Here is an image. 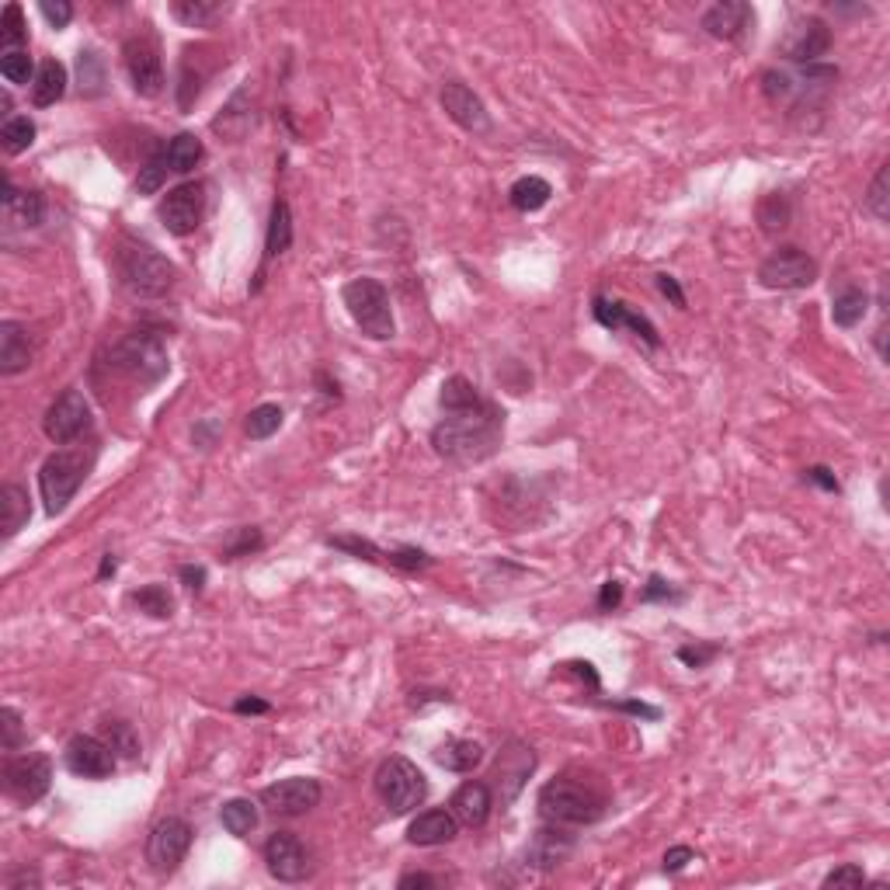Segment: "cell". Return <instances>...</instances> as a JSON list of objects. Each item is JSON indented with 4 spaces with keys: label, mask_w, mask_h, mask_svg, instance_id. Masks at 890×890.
Wrapping results in <instances>:
<instances>
[{
    "label": "cell",
    "mask_w": 890,
    "mask_h": 890,
    "mask_svg": "<svg viewBox=\"0 0 890 890\" xmlns=\"http://www.w3.org/2000/svg\"><path fill=\"white\" fill-rule=\"evenodd\" d=\"M505 432V414L494 404H484L477 411L449 414L432 428L435 452L452 463H480V459L494 456Z\"/></svg>",
    "instance_id": "6da1fadb"
},
{
    "label": "cell",
    "mask_w": 890,
    "mask_h": 890,
    "mask_svg": "<svg viewBox=\"0 0 890 890\" xmlns=\"http://www.w3.org/2000/svg\"><path fill=\"white\" fill-rule=\"evenodd\" d=\"M539 814L550 824H595L605 814V793L574 776H557L539 790Z\"/></svg>",
    "instance_id": "7a4b0ae2"
},
{
    "label": "cell",
    "mask_w": 890,
    "mask_h": 890,
    "mask_svg": "<svg viewBox=\"0 0 890 890\" xmlns=\"http://www.w3.org/2000/svg\"><path fill=\"white\" fill-rule=\"evenodd\" d=\"M115 272H119V282L129 296L136 299H160L171 293L174 286V265L157 254L150 244H136V240H126L115 254Z\"/></svg>",
    "instance_id": "3957f363"
},
{
    "label": "cell",
    "mask_w": 890,
    "mask_h": 890,
    "mask_svg": "<svg viewBox=\"0 0 890 890\" xmlns=\"http://www.w3.org/2000/svg\"><path fill=\"white\" fill-rule=\"evenodd\" d=\"M341 299H345L348 313H352L355 327H359L366 338L372 341H390L397 334V324H393V310H390V293L379 279H352L341 289Z\"/></svg>",
    "instance_id": "277c9868"
},
{
    "label": "cell",
    "mask_w": 890,
    "mask_h": 890,
    "mask_svg": "<svg viewBox=\"0 0 890 890\" xmlns=\"http://www.w3.org/2000/svg\"><path fill=\"white\" fill-rule=\"evenodd\" d=\"M108 369L136 379L140 386H153L167 372V348L160 334L153 331H129L108 352Z\"/></svg>",
    "instance_id": "5b68a950"
},
{
    "label": "cell",
    "mask_w": 890,
    "mask_h": 890,
    "mask_svg": "<svg viewBox=\"0 0 890 890\" xmlns=\"http://www.w3.org/2000/svg\"><path fill=\"white\" fill-rule=\"evenodd\" d=\"M376 793L390 814H411L425 804L428 797V779L411 758L390 755L386 762H379L376 769Z\"/></svg>",
    "instance_id": "8992f818"
},
{
    "label": "cell",
    "mask_w": 890,
    "mask_h": 890,
    "mask_svg": "<svg viewBox=\"0 0 890 890\" xmlns=\"http://www.w3.org/2000/svg\"><path fill=\"white\" fill-rule=\"evenodd\" d=\"M87 470H91V459H87L80 449H60L42 463L39 491H42V501H46L49 515L67 512V505L74 501L80 484H84Z\"/></svg>",
    "instance_id": "52a82bcc"
},
{
    "label": "cell",
    "mask_w": 890,
    "mask_h": 890,
    "mask_svg": "<svg viewBox=\"0 0 890 890\" xmlns=\"http://www.w3.org/2000/svg\"><path fill=\"white\" fill-rule=\"evenodd\" d=\"M192 824L185 817H164L153 824L147 838V863L157 877H171L181 863H185L188 849H192Z\"/></svg>",
    "instance_id": "ba28073f"
},
{
    "label": "cell",
    "mask_w": 890,
    "mask_h": 890,
    "mask_svg": "<svg viewBox=\"0 0 890 890\" xmlns=\"http://www.w3.org/2000/svg\"><path fill=\"white\" fill-rule=\"evenodd\" d=\"M817 279V261L800 247H779L758 265V282L765 289H779V293H793V289H807Z\"/></svg>",
    "instance_id": "9c48e42d"
},
{
    "label": "cell",
    "mask_w": 890,
    "mask_h": 890,
    "mask_svg": "<svg viewBox=\"0 0 890 890\" xmlns=\"http://www.w3.org/2000/svg\"><path fill=\"white\" fill-rule=\"evenodd\" d=\"M53 786V762L46 755H14L4 765V790L11 800L32 807Z\"/></svg>",
    "instance_id": "30bf717a"
},
{
    "label": "cell",
    "mask_w": 890,
    "mask_h": 890,
    "mask_svg": "<svg viewBox=\"0 0 890 890\" xmlns=\"http://www.w3.org/2000/svg\"><path fill=\"white\" fill-rule=\"evenodd\" d=\"M157 216L171 237H188V233H195L202 223V216H206V185H202V181H185V185L171 188V192L160 199Z\"/></svg>",
    "instance_id": "8fae6325"
},
{
    "label": "cell",
    "mask_w": 890,
    "mask_h": 890,
    "mask_svg": "<svg viewBox=\"0 0 890 890\" xmlns=\"http://www.w3.org/2000/svg\"><path fill=\"white\" fill-rule=\"evenodd\" d=\"M532 769H536V751L525 741H508L505 748L498 751V762H494V793H498L501 807L515 804V797L522 793V786L529 783Z\"/></svg>",
    "instance_id": "7c38bea8"
},
{
    "label": "cell",
    "mask_w": 890,
    "mask_h": 890,
    "mask_svg": "<svg viewBox=\"0 0 890 890\" xmlns=\"http://www.w3.org/2000/svg\"><path fill=\"white\" fill-rule=\"evenodd\" d=\"M42 428H46V435L53 439L56 445H67L80 439V435L91 428V404H87V397L80 390H63L60 397L49 404L46 418H42Z\"/></svg>",
    "instance_id": "4fadbf2b"
},
{
    "label": "cell",
    "mask_w": 890,
    "mask_h": 890,
    "mask_svg": "<svg viewBox=\"0 0 890 890\" xmlns=\"http://www.w3.org/2000/svg\"><path fill=\"white\" fill-rule=\"evenodd\" d=\"M320 797H324V790H320V783L310 776L279 779V783L261 790V804L279 817H299V814L313 811V807L320 804Z\"/></svg>",
    "instance_id": "5bb4252c"
},
{
    "label": "cell",
    "mask_w": 890,
    "mask_h": 890,
    "mask_svg": "<svg viewBox=\"0 0 890 890\" xmlns=\"http://www.w3.org/2000/svg\"><path fill=\"white\" fill-rule=\"evenodd\" d=\"M122 56H126V70H129V80H133L136 94H143V98H157V94L164 91V63H160L157 46H153L147 35H136V39H126Z\"/></svg>",
    "instance_id": "9a60e30c"
},
{
    "label": "cell",
    "mask_w": 890,
    "mask_h": 890,
    "mask_svg": "<svg viewBox=\"0 0 890 890\" xmlns=\"http://www.w3.org/2000/svg\"><path fill=\"white\" fill-rule=\"evenodd\" d=\"M63 758H67V769L80 779H108L115 772V762H119V755L108 748L105 738H91V734L70 738Z\"/></svg>",
    "instance_id": "2e32d148"
},
{
    "label": "cell",
    "mask_w": 890,
    "mask_h": 890,
    "mask_svg": "<svg viewBox=\"0 0 890 890\" xmlns=\"http://www.w3.org/2000/svg\"><path fill=\"white\" fill-rule=\"evenodd\" d=\"M439 101H442L445 115H449L459 129H466V133H480V136L491 133V115H487L484 101H480L463 80H445L442 91H439Z\"/></svg>",
    "instance_id": "e0dca14e"
},
{
    "label": "cell",
    "mask_w": 890,
    "mask_h": 890,
    "mask_svg": "<svg viewBox=\"0 0 890 890\" xmlns=\"http://www.w3.org/2000/svg\"><path fill=\"white\" fill-rule=\"evenodd\" d=\"M265 863L268 873L282 884H299L310 873V856H306L303 842L293 835V831H275L265 842Z\"/></svg>",
    "instance_id": "ac0fdd59"
},
{
    "label": "cell",
    "mask_w": 890,
    "mask_h": 890,
    "mask_svg": "<svg viewBox=\"0 0 890 890\" xmlns=\"http://www.w3.org/2000/svg\"><path fill=\"white\" fill-rule=\"evenodd\" d=\"M592 313H595V320L605 327V331H612V334H616V331H630V334H637L640 341H647V345H651V348H658V345H661L658 327H654L651 320L644 317V313L633 310L630 303H623V299L595 296Z\"/></svg>",
    "instance_id": "d6986e66"
},
{
    "label": "cell",
    "mask_w": 890,
    "mask_h": 890,
    "mask_svg": "<svg viewBox=\"0 0 890 890\" xmlns=\"http://www.w3.org/2000/svg\"><path fill=\"white\" fill-rule=\"evenodd\" d=\"M571 852H574L571 831H564V824L546 821L543 828L532 835L529 849H525V863H529L532 870H557Z\"/></svg>",
    "instance_id": "ffe728a7"
},
{
    "label": "cell",
    "mask_w": 890,
    "mask_h": 890,
    "mask_svg": "<svg viewBox=\"0 0 890 890\" xmlns=\"http://www.w3.org/2000/svg\"><path fill=\"white\" fill-rule=\"evenodd\" d=\"M35 359V341L32 331L18 320H4L0 324V376H18L32 366Z\"/></svg>",
    "instance_id": "44dd1931"
},
{
    "label": "cell",
    "mask_w": 890,
    "mask_h": 890,
    "mask_svg": "<svg viewBox=\"0 0 890 890\" xmlns=\"http://www.w3.org/2000/svg\"><path fill=\"white\" fill-rule=\"evenodd\" d=\"M751 18H755V14H751L748 4H741V0H724V4H713L710 11L699 18V25H703V32L713 35V39L734 42L748 32Z\"/></svg>",
    "instance_id": "7402d4cb"
},
{
    "label": "cell",
    "mask_w": 890,
    "mask_h": 890,
    "mask_svg": "<svg viewBox=\"0 0 890 890\" xmlns=\"http://www.w3.org/2000/svg\"><path fill=\"white\" fill-rule=\"evenodd\" d=\"M289 244H293V213H289V202L275 199L272 206V220H268V233H265V258H261V268H258V282L251 286V293H258L261 282H265V268L272 265L279 254L289 251Z\"/></svg>",
    "instance_id": "603a6c76"
},
{
    "label": "cell",
    "mask_w": 890,
    "mask_h": 890,
    "mask_svg": "<svg viewBox=\"0 0 890 890\" xmlns=\"http://www.w3.org/2000/svg\"><path fill=\"white\" fill-rule=\"evenodd\" d=\"M491 807H494L491 786H484V783H463L449 800L452 817H456L459 824H466V828H480V824H487Z\"/></svg>",
    "instance_id": "cb8c5ba5"
},
{
    "label": "cell",
    "mask_w": 890,
    "mask_h": 890,
    "mask_svg": "<svg viewBox=\"0 0 890 890\" xmlns=\"http://www.w3.org/2000/svg\"><path fill=\"white\" fill-rule=\"evenodd\" d=\"M459 835V821L452 817V811H425L411 821L407 828V842L421 845V849H432V845H445Z\"/></svg>",
    "instance_id": "d4e9b609"
},
{
    "label": "cell",
    "mask_w": 890,
    "mask_h": 890,
    "mask_svg": "<svg viewBox=\"0 0 890 890\" xmlns=\"http://www.w3.org/2000/svg\"><path fill=\"white\" fill-rule=\"evenodd\" d=\"M828 49H831V32L821 18H807L804 25H797V32L790 35V42H786V56L797 63L821 60Z\"/></svg>",
    "instance_id": "484cf974"
},
{
    "label": "cell",
    "mask_w": 890,
    "mask_h": 890,
    "mask_svg": "<svg viewBox=\"0 0 890 890\" xmlns=\"http://www.w3.org/2000/svg\"><path fill=\"white\" fill-rule=\"evenodd\" d=\"M4 220L11 226H39L46 220V199L39 192H18L4 181Z\"/></svg>",
    "instance_id": "4316f807"
},
{
    "label": "cell",
    "mask_w": 890,
    "mask_h": 890,
    "mask_svg": "<svg viewBox=\"0 0 890 890\" xmlns=\"http://www.w3.org/2000/svg\"><path fill=\"white\" fill-rule=\"evenodd\" d=\"M28 519H32L28 491L21 484H4V491H0V529H4V539L18 536L28 525Z\"/></svg>",
    "instance_id": "83f0119b"
},
{
    "label": "cell",
    "mask_w": 890,
    "mask_h": 890,
    "mask_svg": "<svg viewBox=\"0 0 890 890\" xmlns=\"http://www.w3.org/2000/svg\"><path fill=\"white\" fill-rule=\"evenodd\" d=\"M67 94V67L60 60H42L39 70H35V84H32V101L35 108H49Z\"/></svg>",
    "instance_id": "f1b7e54d"
},
{
    "label": "cell",
    "mask_w": 890,
    "mask_h": 890,
    "mask_svg": "<svg viewBox=\"0 0 890 890\" xmlns=\"http://www.w3.org/2000/svg\"><path fill=\"white\" fill-rule=\"evenodd\" d=\"M435 762L449 772H473L480 762H484V744L480 741H466V738H452L439 744L435 751Z\"/></svg>",
    "instance_id": "f546056e"
},
{
    "label": "cell",
    "mask_w": 890,
    "mask_h": 890,
    "mask_svg": "<svg viewBox=\"0 0 890 890\" xmlns=\"http://www.w3.org/2000/svg\"><path fill=\"white\" fill-rule=\"evenodd\" d=\"M439 404L445 414H463V411H477V407H484L487 400L480 397V390L466 376H449L442 383Z\"/></svg>",
    "instance_id": "4dcf8cb0"
},
{
    "label": "cell",
    "mask_w": 890,
    "mask_h": 890,
    "mask_svg": "<svg viewBox=\"0 0 890 890\" xmlns=\"http://www.w3.org/2000/svg\"><path fill=\"white\" fill-rule=\"evenodd\" d=\"M553 188L546 178H539V174H529V178H519L512 188H508V199H512V206L519 209V213H539V209L550 202Z\"/></svg>",
    "instance_id": "1f68e13d"
},
{
    "label": "cell",
    "mask_w": 890,
    "mask_h": 890,
    "mask_svg": "<svg viewBox=\"0 0 890 890\" xmlns=\"http://www.w3.org/2000/svg\"><path fill=\"white\" fill-rule=\"evenodd\" d=\"M202 153H206V147H202L199 136H195V133H178L164 147V160H167V167H171V171L188 174L202 160Z\"/></svg>",
    "instance_id": "d6a6232c"
},
{
    "label": "cell",
    "mask_w": 890,
    "mask_h": 890,
    "mask_svg": "<svg viewBox=\"0 0 890 890\" xmlns=\"http://www.w3.org/2000/svg\"><path fill=\"white\" fill-rule=\"evenodd\" d=\"M77 77H80V94H84V98H101V94H105V87H108L105 60H101L94 49H80Z\"/></svg>",
    "instance_id": "836d02e7"
},
{
    "label": "cell",
    "mask_w": 890,
    "mask_h": 890,
    "mask_svg": "<svg viewBox=\"0 0 890 890\" xmlns=\"http://www.w3.org/2000/svg\"><path fill=\"white\" fill-rule=\"evenodd\" d=\"M220 824L230 831V835L247 838L254 828H258V807H254L251 800H244V797L226 800V804L220 807Z\"/></svg>",
    "instance_id": "e575fe53"
},
{
    "label": "cell",
    "mask_w": 890,
    "mask_h": 890,
    "mask_svg": "<svg viewBox=\"0 0 890 890\" xmlns=\"http://www.w3.org/2000/svg\"><path fill=\"white\" fill-rule=\"evenodd\" d=\"M866 310H870V296H866L863 289L849 286V289H842V293L835 296V306H831V320H835L838 327H856L859 320L866 317Z\"/></svg>",
    "instance_id": "d590c367"
},
{
    "label": "cell",
    "mask_w": 890,
    "mask_h": 890,
    "mask_svg": "<svg viewBox=\"0 0 890 890\" xmlns=\"http://www.w3.org/2000/svg\"><path fill=\"white\" fill-rule=\"evenodd\" d=\"M35 143V122L28 115H11L0 129V147H4L7 157H18Z\"/></svg>",
    "instance_id": "8d00e7d4"
},
{
    "label": "cell",
    "mask_w": 890,
    "mask_h": 890,
    "mask_svg": "<svg viewBox=\"0 0 890 890\" xmlns=\"http://www.w3.org/2000/svg\"><path fill=\"white\" fill-rule=\"evenodd\" d=\"M226 11L223 4H209V0H174L171 4V14L181 21V25L188 28H206L213 25L216 18Z\"/></svg>",
    "instance_id": "74e56055"
},
{
    "label": "cell",
    "mask_w": 890,
    "mask_h": 890,
    "mask_svg": "<svg viewBox=\"0 0 890 890\" xmlns=\"http://www.w3.org/2000/svg\"><path fill=\"white\" fill-rule=\"evenodd\" d=\"M282 418H286V414H282L279 404H258L251 414H247V421H244L247 439H254V442L272 439V435L282 428Z\"/></svg>",
    "instance_id": "f35d334b"
},
{
    "label": "cell",
    "mask_w": 890,
    "mask_h": 890,
    "mask_svg": "<svg viewBox=\"0 0 890 890\" xmlns=\"http://www.w3.org/2000/svg\"><path fill=\"white\" fill-rule=\"evenodd\" d=\"M101 738L119 758H140V738H136L133 724L126 720H105L101 724Z\"/></svg>",
    "instance_id": "ab89813d"
},
{
    "label": "cell",
    "mask_w": 890,
    "mask_h": 890,
    "mask_svg": "<svg viewBox=\"0 0 890 890\" xmlns=\"http://www.w3.org/2000/svg\"><path fill=\"white\" fill-rule=\"evenodd\" d=\"M758 223H762L765 233H776L790 226V199L783 192H772L758 202Z\"/></svg>",
    "instance_id": "60d3db41"
},
{
    "label": "cell",
    "mask_w": 890,
    "mask_h": 890,
    "mask_svg": "<svg viewBox=\"0 0 890 890\" xmlns=\"http://www.w3.org/2000/svg\"><path fill=\"white\" fill-rule=\"evenodd\" d=\"M25 39H28L25 14H21L18 4H7L4 14H0V46H4V53H11V49H21Z\"/></svg>",
    "instance_id": "b9f144b4"
},
{
    "label": "cell",
    "mask_w": 890,
    "mask_h": 890,
    "mask_svg": "<svg viewBox=\"0 0 890 890\" xmlns=\"http://www.w3.org/2000/svg\"><path fill=\"white\" fill-rule=\"evenodd\" d=\"M133 602H136V609L147 612L153 619H171V612H174V598L167 595L164 585L140 588V592H133Z\"/></svg>",
    "instance_id": "7bdbcfd3"
},
{
    "label": "cell",
    "mask_w": 890,
    "mask_h": 890,
    "mask_svg": "<svg viewBox=\"0 0 890 890\" xmlns=\"http://www.w3.org/2000/svg\"><path fill=\"white\" fill-rule=\"evenodd\" d=\"M261 546H265V536H261V529H254V525H240V529H233V536L223 543V560L251 557V553L261 550Z\"/></svg>",
    "instance_id": "ee69618b"
},
{
    "label": "cell",
    "mask_w": 890,
    "mask_h": 890,
    "mask_svg": "<svg viewBox=\"0 0 890 890\" xmlns=\"http://www.w3.org/2000/svg\"><path fill=\"white\" fill-rule=\"evenodd\" d=\"M167 171H171V167H167L164 153H153L150 160H143L140 174H136V192H140V195L160 192V188H164V181H167Z\"/></svg>",
    "instance_id": "f6af8a7d"
},
{
    "label": "cell",
    "mask_w": 890,
    "mask_h": 890,
    "mask_svg": "<svg viewBox=\"0 0 890 890\" xmlns=\"http://www.w3.org/2000/svg\"><path fill=\"white\" fill-rule=\"evenodd\" d=\"M0 74H4L7 84H28L32 77V56L25 49H11V53L0 56Z\"/></svg>",
    "instance_id": "bcb514c9"
},
{
    "label": "cell",
    "mask_w": 890,
    "mask_h": 890,
    "mask_svg": "<svg viewBox=\"0 0 890 890\" xmlns=\"http://www.w3.org/2000/svg\"><path fill=\"white\" fill-rule=\"evenodd\" d=\"M21 741H25L21 713L14 710V706H4V710H0V748H4V751H18Z\"/></svg>",
    "instance_id": "7dc6e473"
},
{
    "label": "cell",
    "mask_w": 890,
    "mask_h": 890,
    "mask_svg": "<svg viewBox=\"0 0 890 890\" xmlns=\"http://www.w3.org/2000/svg\"><path fill=\"white\" fill-rule=\"evenodd\" d=\"M327 546L352 553V557H359V560H383V550H379V546H372L369 539H359V536H327Z\"/></svg>",
    "instance_id": "c3c4849f"
},
{
    "label": "cell",
    "mask_w": 890,
    "mask_h": 890,
    "mask_svg": "<svg viewBox=\"0 0 890 890\" xmlns=\"http://www.w3.org/2000/svg\"><path fill=\"white\" fill-rule=\"evenodd\" d=\"M866 206H870V213L877 216V220H887L890 209H887V164L877 171V178H873L870 192H866Z\"/></svg>",
    "instance_id": "681fc988"
},
{
    "label": "cell",
    "mask_w": 890,
    "mask_h": 890,
    "mask_svg": "<svg viewBox=\"0 0 890 890\" xmlns=\"http://www.w3.org/2000/svg\"><path fill=\"white\" fill-rule=\"evenodd\" d=\"M863 884H866V873L863 866L856 863L838 866V870H831L828 877H824V887H863Z\"/></svg>",
    "instance_id": "f907efd6"
},
{
    "label": "cell",
    "mask_w": 890,
    "mask_h": 890,
    "mask_svg": "<svg viewBox=\"0 0 890 890\" xmlns=\"http://www.w3.org/2000/svg\"><path fill=\"white\" fill-rule=\"evenodd\" d=\"M640 598H644V602H682V592H678V588H671L665 578H658V574H654V578L647 581L644 592H640Z\"/></svg>",
    "instance_id": "816d5d0a"
},
{
    "label": "cell",
    "mask_w": 890,
    "mask_h": 890,
    "mask_svg": "<svg viewBox=\"0 0 890 890\" xmlns=\"http://www.w3.org/2000/svg\"><path fill=\"white\" fill-rule=\"evenodd\" d=\"M39 11L46 14V21L53 28H67L70 21H74V4H67V0H56V4L53 0H42Z\"/></svg>",
    "instance_id": "f5cc1de1"
},
{
    "label": "cell",
    "mask_w": 890,
    "mask_h": 890,
    "mask_svg": "<svg viewBox=\"0 0 890 890\" xmlns=\"http://www.w3.org/2000/svg\"><path fill=\"white\" fill-rule=\"evenodd\" d=\"M689 863H696V852L689 845H675V849L665 852V873H682Z\"/></svg>",
    "instance_id": "db71d44e"
},
{
    "label": "cell",
    "mask_w": 890,
    "mask_h": 890,
    "mask_svg": "<svg viewBox=\"0 0 890 890\" xmlns=\"http://www.w3.org/2000/svg\"><path fill=\"white\" fill-rule=\"evenodd\" d=\"M717 651L720 647H713V644L710 647H678V661H685L689 668H703Z\"/></svg>",
    "instance_id": "11a10c76"
},
{
    "label": "cell",
    "mask_w": 890,
    "mask_h": 890,
    "mask_svg": "<svg viewBox=\"0 0 890 890\" xmlns=\"http://www.w3.org/2000/svg\"><path fill=\"white\" fill-rule=\"evenodd\" d=\"M619 602H623V585H619V581H605L602 595H598V609L602 612L619 609Z\"/></svg>",
    "instance_id": "9f6ffc18"
},
{
    "label": "cell",
    "mask_w": 890,
    "mask_h": 890,
    "mask_svg": "<svg viewBox=\"0 0 890 890\" xmlns=\"http://www.w3.org/2000/svg\"><path fill=\"white\" fill-rule=\"evenodd\" d=\"M762 80H765V94H769V98H786V94H790V77L769 70Z\"/></svg>",
    "instance_id": "6f0895ef"
},
{
    "label": "cell",
    "mask_w": 890,
    "mask_h": 890,
    "mask_svg": "<svg viewBox=\"0 0 890 890\" xmlns=\"http://www.w3.org/2000/svg\"><path fill=\"white\" fill-rule=\"evenodd\" d=\"M804 477L811 480V484L824 487V491H835V494H838V480L831 477L828 466H811V470H804Z\"/></svg>",
    "instance_id": "680465c9"
},
{
    "label": "cell",
    "mask_w": 890,
    "mask_h": 890,
    "mask_svg": "<svg viewBox=\"0 0 890 890\" xmlns=\"http://www.w3.org/2000/svg\"><path fill=\"white\" fill-rule=\"evenodd\" d=\"M178 574L192 592H202V585H206V567H199V564H185Z\"/></svg>",
    "instance_id": "91938a15"
},
{
    "label": "cell",
    "mask_w": 890,
    "mask_h": 890,
    "mask_svg": "<svg viewBox=\"0 0 890 890\" xmlns=\"http://www.w3.org/2000/svg\"><path fill=\"white\" fill-rule=\"evenodd\" d=\"M658 289L671 299V303L678 306V310H685V293H682V286L671 279V275H658Z\"/></svg>",
    "instance_id": "94428289"
},
{
    "label": "cell",
    "mask_w": 890,
    "mask_h": 890,
    "mask_svg": "<svg viewBox=\"0 0 890 890\" xmlns=\"http://www.w3.org/2000/svg\"><path fill=\"white\" fill-rule=\"evenodd\" d=\"M616 710H626V713H637V717H647V720H658L661 710L658 706H647V703H637V699H630V703H612Z\"/></svg>",
    "instance_id": "6125c7cd"
},
{
    "label": "cell",
    "mask_w": 890,
    "mask_h": 890,
    "mask_svg": "<svg viewBox=\"0 0 890 890\" xmlns=\"http://www.w3.org/2000/svg\"><path fill=\"white\" fill-rule=\"evenodd\" d=\"M400 890H411V887H439V880L428 877V873H404V877L397 880Z\"/></svg>",
    "instance_id": "be15d7a7"
},
{
    "label": "cell",
    "mask_w": 890,
    "mask_h": 890,
    "mask_svg": "<svg viewBox=\"0 0 890 890\" xmlns=\"http://www.w3.org/2000/svg\"><path fill=\"white\" fill-rule=\"evenodd\" d=\"M233 710H237V713H268L272 706H268L265 699H254L251 696V699H237V703H233Z\"/></svg>",
    "instance_id": "e7e4bbea"
},
{
    "label": "cell",
    "mask_w": 890,
    "mask_h": 890,
    "mask_svg": "<svg viewBox=\"0 0 890 890\" xmlns=\"http://www.w3.org/2000/svg\"><path fill=\"white\" fill-rule=\"evenodd\" d=\"M18 884H39V877L35 873H18V877H7V887H18Z\"/></svg>",
    "instance_id": "03108f58"
},
{
    "label": "cell",
    "mask_w": 890,
    "mask_h": 890,
    "mask_svg": "<svg viewBox=\"0 0 890 890\" xmlns=\"http://www.w3.org/2000/svg\"><path fill=\"white\" fill-rule=\"evenodd\" d=\"M115 553H105V560H101V571H98V578H108V574H115Z\"/></svg>",
    "instance_id": "003e7915"
}]
</instances>
